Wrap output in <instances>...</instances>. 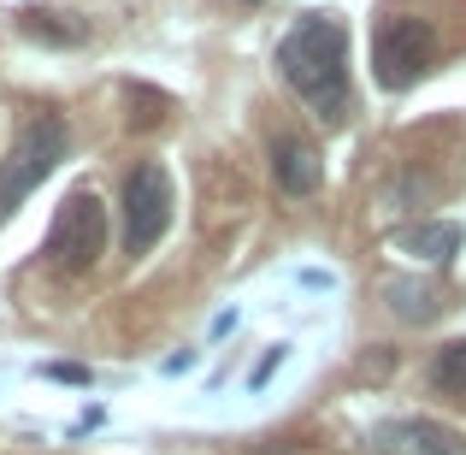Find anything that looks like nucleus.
<instances>
[{"mask_svg":"<svg viewBox=\"0 0 466 455\" xmlns=\"http://www.w3.org/2000/svg\"><path fill=\"white\" fill-rule=\"evenodd\" d=\"M278 71L325 125H337L349 113V30L337 18H325V12L301 18L278 42Z\"/></svg>","mask_w":466,"mask_h":455,"instance_id":"obj_1","label":"nucleus"},{"mask_svg":"<svg viewBox=\"0 0 466 455\" xmlns=\"http://www.w3.org/2000/svg\"><path fill=\"white\" fill-rule=\"evenodd\" d=\"M106 249V207L95 190H71L66 202L54 207V225H47V261L59 273L83 278Z\"/></svg>","mask_w":466,"mask_h":455,"instance_id":"obj_2","label":"nucleus"},{"mask_svg":"<svg viewBox=\"0 0 466 455\" xmlns=\"http://www.w3.org/2000/svg\"><path fill=\"white\" fill-rule=\"evenodd\" d=\"M59 160H66V119H54V113L30 119V125L18 130V142L6 149V160H0V219L18 213V202L59 166Z\"/></svg>","mask_w":466,"mask_h":455,"instance_id":"obj_3","label":"nucleus"},{"mask_svg":"<svg viewBox=\"0 0 466 455\" xmlns=\"http://www.w3.org/2000/svg\"><path fill=\"white\" fill-rule=\"evenodd\" d=\"M437 54V36L425 18H413V12H390V18H378L372 30V78L384 83L390 95L413 89V83L425 78V66H431Z\"/></svg>","mask_w":466,"mask_h":455,"instance_id":"obj_4","label":"nucleus"},{"mask_svg":"<svg viewBox=\"0 0 466 455\" xmlns=\"http://www.w3.org/2000/svg\"><path fill=\"white\" fill-rule=\"evenodd\" d=\"M171 171L159 160H142L137 171L125 178V254H154L159 237L171 231Z\"/></svg>","mask_w":466,"mask_h":455,"instance_id":"obj_5","label":"nucleus"},{"mask_svg":"<svg viewBox=\"0 0 466 455\" xmlns=\"http://www.w3.org/2000/svg\"><path fill=\"white\" fill-rule=\"evenodd\" d=\"M372 455H466V438L443 420L408 414V420L372 426Z\"/></svg>","mask_w":466,"mask_h":455,"instance_id":"obj_6","label":"nucleus"},{"mask_svg":"<svg viewBox=\"0 0 466 455\" xmlns=\"http://www.w3.org/2000/svg\"><path fill=\"white\" fill-rule=\"evenodd\" d=\"M272 178L284 195H313L319 178H325V160L301 137H272Z\"/></svg>","mask_w":466,"mask_h":455,"instance_id":"obj_7","label":"nucleus"},{"mask_svg":"<svg viewBox=\"0 0 466 455\" xmlns=\"http://www.w3.org/2000/svg\"><path fill=\"white\" fill-rule=\"evenodd\" d=\"M401 249L420 254V261H449V254L461 249V225H449V219H437V225H413L408 237H401Z\"/></svg>","mask_w":466,"mask_h":455,"instance_id":"obj_8","label":"nucleus"},{"mask_svg":"<svg viewBox=\"0 0 466 455\" xmlns=\"http://www.w3.org/2000/svg\"><path fill=\"white\" fill-rule=\"evenodd\" d=\"M431 385L449 390V397H466V337H455V343H443V349H437Z\"/></svg>","mask_w":466,"mask_h":455,"instance_id":"obj_9","label":"nucleus"},{"mask_svg":"<svg viewBox=\"0 0 466 455\" xmlns=\"http://www.w3.org/2000/svg\"><path fill=\"white\" fill-rule=\"evenodd\" d=\"M390 296H396V314H401V319H431V314H437V296H431V290L390 284Z\"/></svg>","mask_w":466,"mask_h":455,"instance_id":"obj_10","label":"nucleus"}]
</instances>
